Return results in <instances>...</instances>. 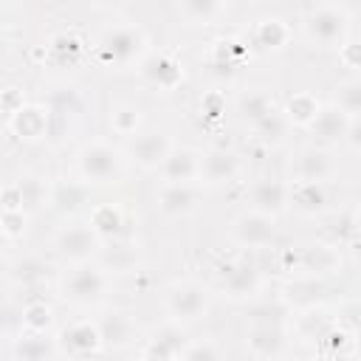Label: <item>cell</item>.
Wrapping results in <instances>:
<instances>
[{"label": "cell", "instance_id": "obj_28", "mask_svg": "<svg viewBox=\"0 0 361 361\" xmlns=\"http://www.w3.org/2000/svg\"><path fill=\"white\" fill-rule=\"evenodd\" d=\"M324 296V282L319 276H299L293 282L285 285V302L288 305H296V307H310V305H319Z\"/></svg>", "mask_w": 361, "mask_h": 361}, {"label": "cell", "instance_id": "obj_5", "mask_svg": "<svg viewBox=\"0 0 361 361\" xmlns=\"http://www.w3.org/2000/svg\"><path fill=\"white\" fill-rule=\"evenodd\" d=\"M347 31H350V17L338 8H316L305 17V34L310 42H319V45H338L341 39H347Z\"/></svg>", "mask_w": 361, "mask_h": 361}, {"label": "cell", "instance_id": "obj_34", "mask_svg": "<svg viewBox=\"0 0 361 361\" xmlns=\"http://www.w3.org/2000/svg\"><path fill=\"white\" fill-rule=\"evenodd\" d=\"M254 127V135H257V141H262V144H268V147H276L282 138H285V133H288V118L282 116V110H271L265 118H259L257 124H251Z\"/></svg>", "mask_w": 361, "mask_h": 361}, {"label": "cell", "instance_id": "obj_12", "mask_svg": "<svg viewBox=\"0 0 361 361\" xmlns=\"http://www.w3.org/2000/svg\"><path fill=\"white\" fill-rule=\"evenodd\" d=\"M169 149H172V141L164 133H135L130 138V147H127L130 158L141 169H158Z\"/></svg>", "mask_w": 361, "mask_h": 361}, {"label": "cell", "instance_id": "obj_13", "mask_svg": "<svg viewBox=\"0 0 361 361\" xmlns=\"http://www.w3.org/2000/svg\"><path fill=\"white\" fill-rule=\"evenodd\" d=\"M240 175V158L234 149L226 147H214L206 155H200V172L197 178H203L206 183H231Z\"/></svg>", "mask_w": 361, "mask_h": 361}, {"label": "cell", "instance_id": "obj_3", "mask_svg": "<svg viewBox=\"0 0 361 361\" xmlns=\"http://www.w3.org/2000/svg\"><path fill=\"white\" fill-rule=\"evenodd\" d=\"M147 54V37L135 25L107 28L99 39V59L107 65H130Z\"/></svg>", "mask_w": 361, "mask_h": 361}, {"label": "cell", "instance_id": "obj_37", "mask_svg": "<svg viewBox=\"0 0 361 361\" xmlns=\"http://www.w3.org/2000/svg\"><path fill=\"white\" fill-rule=\"evenodd\" d=\"M333 245H350L355 251V245H358V217H355V209L338 212L336 226H333Z\"/></svg>", "mask_w": 361, "mask_h": 361}, {"label": "cell", "instance_id": "obj_42", "mask_svg": "<svg viewBox=\"0 0 361 361\" xmlns=\"http://www.w3.org/2000/svg\"><path fill=\"white\" fill-rule=\"evenodd\" d=\"M285 319H288V307L282 302H262L251 310L254 324H285Z\"/></svg>", "mask_w": 361, "mask_h": 361}, {"label": "cell", "instance_id": "obj_24", "mask_svg": "<svg viewBox=\"0 0 361 361\" xmlns=\"http://www.w3.org/2000/svg\"><path fill=\"white\" fill-rule=\"evenodd\" d=\"M11 355L14 358H23V361H42V358H56L59 355V347H56V341L45 338L42 333L28 330V333H17L14 336Z\"/></svg>", "mask_w": 361, "mask_h": 361}, {"label": "cell", "instance_id": "obj_44", "mask_svg": "<svg viewBox=\"0 0 361 361\" xmlns=\"http://www.w3.org/2000/svg\"><path fill=\"white\" fill-rule=\"evenodd\" d=\"M23 330V307L11 302H0V333L3 336H17Z\"/></svg>", "mask_w": 361, "mask_h": 361}, {"label": "cell", "instance_id": "obj_32", "mask_svg": "<svg viewBox=\"0 0 361 361\" xmlns=\"http://www.w3.org/2000/svg\"><path fill=\"white\" fill-rule=\"evenodd\" d=\"M319 99L313 96V93H293L288 102H285V110H282V116L288 118V124H296V127H307L310 121H313V116L319 113Z\"/></svg>", "mask_w": 361, "mask_h": 361}, {"label": "cell", "instance_id": "obj_20", "mask_svg": "<svg viewBox=\"0 0 361 361\" xmlns=\"http://www.w3.org/2000/svg\"><path fill=\"white\" fill-rule=\"evenodd\" d=\"M347 124H350V116L341 107L327 104V107H319V113L313 116V121L307 124V130H310V135L319 144H336V141H341Z\"/></svg>", "mask_w": 361, "mask_h": 361}, {"label": "cell", "instance_id": "obj_11", "mask_svg": "<svg viewBox=\"0 0 361 361\" xmlns=\"http://www.w3.org/2000/svg\"><path fill=\"white\" fill-rule=\"evenodd\" d=\"M51 127L48 107L39 104H20L14 113H8V130L23 141H39Z\"/></svg>", "mask_w": 361, "mask_h": 361}, {"label": "cell", "instance_id": "obj_15", "mask_svg": "<svg viewBox=\"0 0 361 361\" xmlns=\"http://www.w3.org/2000/svg\"><path fill=\"white\" fill-rule=\"evenodd\" d=\"M96 259L107 274H130L138 265V248L127 237L102 240V245L96 251Z\"/></svg>", "mask_w": 361, "mask_h": 361}, {"label": "cell", "instance_id": "obj_8", "mask_svg": "<svg viewBox=\"0 0 361 361\" xmlns=\"http://www.w3.org/2000/svg\"><path fill=\"white\" fill-rule=\"evenodd\" d=\"M54 341H56L59 353L73 355V358L96 355L102 350V336H99V324L96 322H73V324L62 327Z\"/></svg>", "mask_w": 361, "mask_h": 361}, {"label": "cell", "instance_id": "obj_46", "mask_svg": "<svg viewBox=\"0 0 361 361\" xmlns=\"http://www.w3.org/2000/svg\"><path fill=\"white\" fill-rule=\"evenodd\" d=\"M183 361H200V358H220V350L212 344V341H189L180 347V355Z\"/></svg>", "mask_w": 361, "mask_h": 361}, {"label": "cell", "instance_id": "obj_26", "mask_svg": "<svg viewBox=\"0 0 361 361\" xmlns=\"http://www.w3.org/2000/svg\"><path fill=\"white\" fill-rule=\"evenodd\" d=\"M99 240H116V237H124V212L116 206V203H99L93 212H90V223H87Z\"/></svg>", "mask_w": 361, "mask_h": 361}, {"label": "cell", "instance_id": "obj_22", "mask_svg": "<svg viewBox=\"0 0 361 361\" xmlns=\"http://www.w3.org/2000/svg\"><path fill=\"white\" fill-rule=\"evenodd\" d=\"M223 290L231 299H251L259 290V271L251 262H234L223 271Z\"/></svg>", "mask_w": 361, "mask_h": 361}, {"label": "cell", "instance_id": "obj_45", "mask_svg": "<svg viewBox=\"0 0 361 361\" xmlns=\"http://www.w3.org/2000/svg\"><path fill=\"white\" fill-rule=\"evenodd\" d=\"M51 54H56L62 62H71V59H76L82 54V39L73 37V34H59L51 42Z\"/></svg>", "mask_w": 361, "mask_h": 361}, {"label": "cell", "instance_id": "obj_29", "mask_svg": "<svg viewBox=\"0 0 361 361\" xmlns=\"http://www.w3.org/2000/svg\"><path fill=\"white\" fill-rule=\"evenodd\" d=\"M290 39V28L279 20V17H268V20H259L257 28H254V42L262 48V51H279L285 48Z\"/></svg>", "mask_w": 361, "mask_h": 361}, {"label": "cell", "instance_id": "obj_43", "mask_svg": "<svg viewBox=\"0 0 361 361\" xmlns=\"http://www.w3.org/2000/svg\"><path fill=\"white\" fill-rule=\"evenodd\" d=\"M25 223H28V212H23V209H8V212H0V231H3L8 240L23 237Z\"/></svg>", "mask_w": 361, "mask_h": 361}, {"label": "cell", "instance_id": "obj_7", "mask_svg": "<svg viewBox=\"0 0 361 361\" xmlns=\"http://www.w3.org/2000/svg\"><path fill=\"white\" fill-rule=\"evenodd\" d=\"M276 234V223L271 214H262L257 209L243 212L231 223V240L243 248H265Z\"/></svg>", "mask_w": 361, "mask_h": 361}, {"label": "cell", "instance_id": "obj_53", "mask_svg": "<svg viewBox=\"0 0 361 361\" xmlns=\"http://www.w3.org/2000/svg\"><path fill=\"white\" fill-rule=\"evenodd\" d=\"M8 48H11V42H8V34H6V31H0V59L8 54Z\"/></svg>", "mask_w": 361, "mask_h": 361}, {"label": "cell", "instance_id": "obj_21", "mask_svg": "<svg viewBox=\"0 0 361 361\" xmlns=\"http://www.w3.org/2000/svg\"><path fill=\"white\" fill-rule=\"evenodd\" d=\"M183 344H186V336H183L180 324L172 322V324L158 327V330L147 338V344H144V350H141V358H178Z\"/></svg>", "mask_w": 361, "mask_h": 361}, {"label": "cell", "instance_id": "obj_51", "mask_svg": "<svg viewBox=\"0 0 361 361\" xmlns=\"http://www.w3.org/2000/svg\"><path fill=\"white\" fill-rule=\"evenodd\" d=\"M20 104H23V93H20L17 87H6V90L0 93V107H3V113H14Z\"/></svg>", "mask_w": 361, "mask_h": 361}, {"label": "cell", "instance_id": "obj_48", "mask_svg": "<svg viewBox=\"0 0 361 361\" xmlns=\"http://www.w3.org/2000/svg\"><path fill=\"white\" fill-rule=\"evenodd\" d=\"M338 59H341V65H344V68L358 71V65H361L358 42H355V39H341V42H338Z\"/></svg>", "mask_w": 361, "mask_h": 361}, {"label": "cell", "instance_id": "obj_27", "mask_svg": "<svg viewBox=\"0 0 361 361\" xmlns=\"http://www.w3.org/2000/svg\"><path fill=\"white\" fill-rule=\"evenodd\" d=\"M290 203L302 214H319L327 209V189L319 180H296V186L290 189Z\"/></svg>", "mask_w": 361, "mask_h": 361}, {"label": "cell", "instance_id": "obj_16", "mask_svg": "<svg viewBox=\"0 0 361 361\" xmlns=\"http://www.w3.org/2000/svg\"><path fill=\"white\" fill-rule=\"evenodd\" d=\"M158 169L166 183H192L200 172V155L189 147H172Z\"/></svg>", "mask_w": 361, "mask_h": 361}, {"label": "cell", "instance_id": "obj_52", "mask_svg": "<svg viewBox=\"0 0 361 361\" xmlns=\"http://www.w3.org/2000/svg\"><path fill=\"white\" fill-rule=\"evenodd\" d=\"M127 0H96V6L99 8H121Z\"/></svg>", "mask_w": 361, "mask_h": 361}, {"label": "cell", "instance_id": "obj_55", "mask_svg": "<svg viewBox=\"0 0 361 361\" xmlns=\"http://www.w3.org/2000/svg\"><path fill=\"white\" fill-rule=\"evenodd\" d=\"M0 3H6V0H0Z\"/></svg>", "mask_w": 361, "mask_h": 361}, {"label": "cell", "instance_id": "obj_2", "mask_svg": "<svg viewBox=\"0 0 361 361\" xmlns=\"http://www.w3.org/2000/svg\"><path fill=\"white\" fill-rule=\"evenodd\" d=\"M76 169L85 183H113L121 175V152L107 141H90L79 149Z\"/></svg>", "mask_w": 361, "mask_h": 361}, {"label": "cell", "instance_id": "obj_1", "mask_svg": "<svg viewBox=\"0 0 361 361\" xmlns=\"http://www.w3.org/2000/svg\"><path fill=\"white\" fill-rule=\"evenodd\" d=\"M62 296L79 307L99 305L107 296V271L102 265H90V259L76 262V268L62 276Z\"/></svg>", "mask_w": 361, "mask_h": 361}, {"label": "cell", "instance_id": "obj_30", "mask_svg": "<svg viewBox=\"0 0 361 361\" xmlns=\"http://www.w3.org/2000/svg\"><path fill=\"white\" fill-rule=\"evenodd\" d=\"M305 313L299 316V322H296V333L302 336V338H307V341H319L336 322H333V316L324 310V307H319V305H310V307H302Z\"/></svg>", "mask_w": 361, "mask_h": 361}, {"label": "cell", "instance_id": "obj_50", "mask_svg": "<svg viewBox=\"0 0 361 361\" xmlns=\"http://www.w3.org/2000/svg\"><path fill=\"white\" fill-rule=\"evenodd\" d=\"M341 141L350 147V152H361V121H358V118H350V124H347Z\"/></svg>", "mask_w": 361, "mask_h": 361}, {"label": "cell", "instance_id": "obj_18", "mask_svg": "<svg viewBox=\"0 0 361 361\" xmlns=\"http://www.w3.org/2000/svg\"><path fill=\"white\" fill-rule=\"evenodd\" d=\"M290 203V189L282 183V180H274V178H262L251 186V206L262 214H271V217H279Z\"/></svg>", "mask_w": 361, "mask_h": 361}, {"label": "cell", "instance_id": "obj_54", "mask_svg": "<svg viewBox=\"0 0 361 361\" xmlns=\"http://www.w3.org/2000/svg\"><path fill=\"white\" fill-rule=\"evenodd\" d=\"M6 245H8V237H6V234H3V231H0V257H3V254H6Z\"/></svg>", "mask_w": 361, "mask_h": 361}, {"label": "cell", "instance_id": "obj_56", "mask_svg": "<svg viewBox=\"0 0 361 361\" xmlns=\"http://www.w3.org/2000/svg\"><path fill=\"white\" fill-rule=\"evenodd\" d=\"M0 110H3V107H0Z\"/></svg>", "mask_w": 361, "mask_h": 361}, {"label": "cell", "instance_id": "obj_23", "mask_svg": "<svg viewBox=\"0 0 361 361\" xmlns=\"http://www.w3.org/2000/svg\"><path fill=\"white\" fill-rule=\"evenodd\" d=\"M299 262H302V271H307L310 276H330L341 268V254H338V245L333 243H316L302 251Z\"/></svg>", "mask_w": 361, "mask_h": 361}, {"label": "cell", "instance_id": "obj_4", "mask_svg": "<svg viewBox=\"0 0 361 361\" xmlns=\"http://www.w3.org/2000/svg\"><path fill=\"white\" fill-rule=\"evenodd\" d=\"M166 313L178 324H192L209 310V293L197 282H175L164 302Z\"/></svg>", "mask_w": 361, "mask_h": 361}, {"label": "cell", "instance_id": "obj_40", "mask_svg": "<svg viewBox=\"0 0 361 361\" xmlns=\"http://www.w3.org/2000/svg\"><path fill=\"white\" fill-rule=\"evenodd\" d=\"M17 186H20V195H23V212H34V209H39V206L45 203V197H48L42 180H37V178H31V175L20 178Z\"/></svg>", "mask_w": 361, "mask_h": 361}, {"label": "cell", "instance_id": "obj_47", "mask_svg": "<svg viewBox=\"0 0 361 361\" xmlns=\"http://www.w3.org/2000/svg\"><path fill=\"white\" fill-rule=\"evenodd\" d=\"M200 110L206 118H220L226 113V96L220 90H209L203 99H200Z\"/></svg>", "mask_w": 361, "mask_h": 361}, {"label": "cell", "instance_id": "obj_49", "mask_svg": "<svg viewBox=\"0 0 361 361\" xmlns=\"http://www.w3.org/2000/svg\"><path fill=\"white\" fill-rule=\"evenodd\" d=\"M8 209H23V195L17 183H8L0 189V212H8Z\"/></svg>", "mask_w": 361, "mask_h": 361}, {"label": "cell", "instance_id": "obj_25", "mask_svg": "<svg viewBox=\"0 0 361 361\" xmlns=\"http://www.w3.org/2000/svg\"><path fill=\"white\" fill-rule=\"evenodd\" d=\"M87 195H90V192H87L85 183H79V180H59V183L51 186L48 203H51V209L59 212V214H76V212L87 203Z\"/></svg>", "mask_w": 361, "mask_h": 361}, {"label": "cell", "instance_id": "obj_39", "mask_svg": "<svg viewBox=\"0 0 361 361\" xmlns=\"http://www.w3.org/2000/svg\"><path fill=\"white\" fill-rule=\"evenodd\" d=\"M138 124H141V110L138 107H130V104H121L110 113V127L118 133V135H135L138 133Z\"/></svg>", "mask_w": 361, "mask_h": 361}, {"label": "cell", "instance_id": "obj_41", "mask_svg": "<svg viewBox=\"0 0 361 361\" xmlns=\"http://www.w3.org/2000/svg\"><path fill=\"white\" fill-rule=\"evenodd\" d=\"M51 307L45 302H31L23 307V327L25 330H37V333H45V327L51 324Z\"/></svg>", "mask_w": 361, "mask_h": 361}, {"label": "cell", "instance_id": "obj_9", "mask_svg": "<svg viewBox=\"0 0 361 361\" xmlns=\"http://www.w3.org/2000/svg\"><path fill=\"white\" fill-rule=\"evenodd\" d=\"M141 76L161 87V90H175L180 82H183V68L180 62L166 54V51H152V54H144L141 56Z\"/></svg>", "mask_w": 361, "mask_h": 361}, {"label": "cell", "instance_id": "obj_31", "mask_svg": "<svg viewBox=\"0 0 361 361\" xmlns=\"http://www.w3.org/2000/svg\"><path fill=\"white\" fill-rule=\"evenodd\" d=\"M243 56H245V48L237 39H217L212 51V68L217 76H231Z\"/></svg>", "mask_w": 361, "mask_h": 361}, {"label": "cell", "instance_id": "obj_19", "mask_svg": "<svg viewBox=\"0 0 361 361\" xmlns=\"http://www.w3.org/2000/svg\"><path fill=\"white\" fill-rule=\"evenodd\" d=\"M200 203V192L192 183H164V189L158 192V209L166 217H186L197 209Z\"/></svg>", "mask_w": 361, "mask_h": 361}, {"label": "cell", "instance_id": "obj_38", "mask_svg": "<svg viewBox=\"0 0 361 361\" xmlns=\"http://www.w3.org/2000/svg\"><path fill=\"white\" fill-rule=\"evenodd\" d=\"M333 104L341 107L350 118H358V113H361V82L358 79L341 82L338 90H336V102Z\"/></svg>", "mask_w": 361, "mask_h": 361}, {"label": "cell", "instance_id": "obj_33", "mask_svg": "<svg viewBox=\"0 0 361 361\" xmlns=\"http://www.w3.org/2000/svg\"><path fill=\"white\" fill-rule=\"evenodd\" d=\"M271 110H276L274 99L265 93V90H248L245 96H240V104H237V113L243 121L248 124H257L259 118H265Z\"/></svg>", "mask_w": 361, "mask_h": 361}, {"label": "cell", "instance_id": "obj_35", "mask_svg": "<svg viewBox=\"0 0 361 361\" xmlns=\"http://www.w3.org/2000/svg\"><path fill=\"white\" fill-rule=\"evenodd\" d=\"M226 0H180V14L195 25H209L220 17Z\"/></svg>", "mask_w": 361, "mask_h": 361}, {"label": "cell", "instance_id": "obj_10", "mask_svg": "<svg viewBox=\"0 0 361 361\" xmlns=\"http://www.w3.org/2000/svg\"><path fill=\"white\" fill-rule=\"evenodd\" d=\"M96 324H99L102 347L107 350H124L138 338V324L124 310H107Z\"/></svg>", "mask_w": 361, "mask_h": 361}, {"label": "cell", "instance_id": "obj_36", "mask_svg": "<svg viewBox=\"0 0 361 361\" xmlns=\"http://www.w3.org/2000/svg\"><path fill=\"white\" fill-rule=\"evenodd\" d=\"M45 276H48V265L39 257H23V259H17L11 265V279L17 285L31 288V285H39Z\"/></svg>", "mask_w": 361, "mask_h": 361}, {"label": "cell", "instance_id": "obj_14", "mask_svg": "<svg viewBox=\"0 0 361 361\" xmlns=\"http://www.w3.org/2000/svg\"><path fill=\"white\" fill-rule=\"evenodd\" d=\"M333 172H336V161L324 147H305L293 158L296 180H319V183H324L327 178H333Z\"/></svg>", "mask_w": 361, "mask_h": 361}, {"label": "cell", "instance_id": "obj_6", "mask_svg": "<svg viewBox=\"0 0 361 361\" xmlns=\"http://www.w3.org/2000/svg\"><path fill=\"white\" fill-rule=\"evenodd\" d=\"M102 240L90 226H62L54 237V248L59 257L71 262H87L96 257Z\"/></svg>", "mask_w": 361, "mask_h": 361}, {"label": "cell", "instance_id": "obj_17", "mask_svg": "<svg viewBox=\"0 0 361 361\" xmlns=\"http://www.w3.org/2000/svg\"><path fill=\"white\" fill-rule=\"evenodd\" d=\"M245 344H248V353L257 358H279L285 355V347H288L285 324H251Z\"/></svg>", "mask_w": 361, "mask_h": 361}]
</instances>
